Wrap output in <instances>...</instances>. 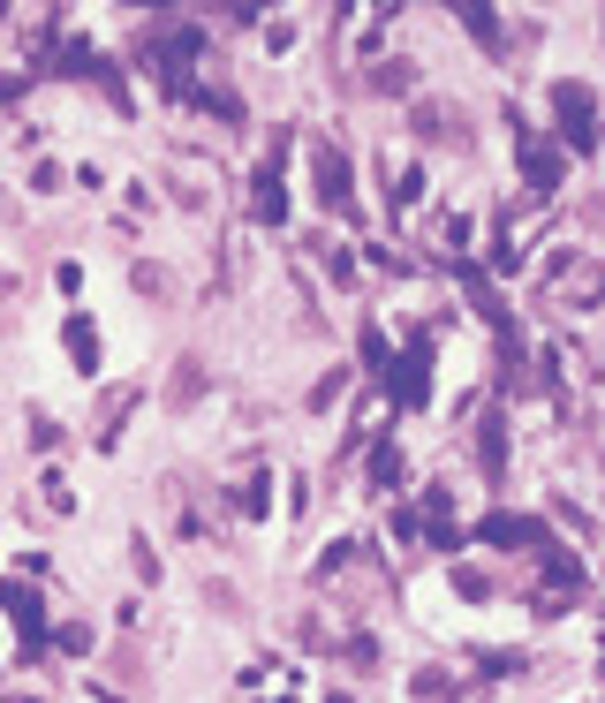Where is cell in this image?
<instances>
[{"label": "cell", "instance_id": "6da1fadb", "mask_svg": "<svg viewBox=\"0 0 605 703\" xmlns=\"http://www.w3.org/2000/svg\"><path fill=\"white\" fill-rule=\"evenodd\" d=\"M553 106H560V121H568V144H583V152H590V144H598V121H590V91H583V84H560V91H553Z\"/></svg>", "mask_w": 605, "mask_h": 703}, {"label": "cell", "instance_id": "7a4b0ae2", "mask_svg": "<svg viewBox=\"0 0 605 703\" xmlns=\"http://www.w3.org/2000/svg\"><path fill=\"white\" fill-rule=\"evenodd\" d=\"M318 182H326V205H348V167L333 152H318Z\"/></svg>", "mask_w": 605, "mask_h": 703}, {"label": "cell", "instance_id": "3957f363", "mask_svg": "<svg viewBox=\"0 0 605 703\" xmlns=\"http://www.w3.org/2000/svg\"><path fill=\"white\" fill-rule=\"evenodd\" d=\"M394 401H424V356H409L394 371Z\"/></svg>", "mask_w": 605, "mask_h": 703}, {"label": "cell", "instance_id": "277c9868", "mask_svg": "<svg viewBox=\"0 0 605 703\" xmlns=\"http://www.w3.org/2000/svg\"><path fill=\"white\" fill-rule=\"evenodd\" d=\"M477 454H484V469H500V462H507V446H500V416H484V424H477Z\"/></svg>", "mask_w": 605, "mask_h": 703}, {"label": "cell", "instance_id": "5b68a950", "mask_svg": "<svg viewBox=\"0 0 605 703\" xmlns=\"http://www.w3.org/2000/svg\"><path fill=\"white\" fill-rule=\"evenodd\" d=\"M69 348H76V363L91 371V326H84V318H69Z\"/></svg>", "mask_w": 605, "mask_h": 703}]
</instances>
